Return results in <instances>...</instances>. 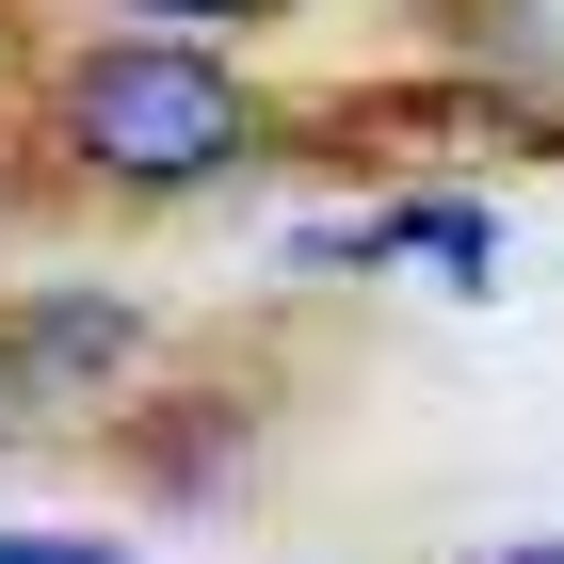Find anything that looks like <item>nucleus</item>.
<instances>
[{"instance_id":"nucleus-1","label":"nucleus","mask_w":564,"mask_h":564,"mask_svg":"<svg viewBox=\"0 0 564 564\" xmlns=\"http://www.w3.org/2000/svg\"><path fill=\"white\" fill-rule=\"evenodd\" d=\"M65 162L97 194H210V177L259 162V97L177 33H113L65 65Z\"/></svg>"},{"instance_id":"nucleus-5","label":"nucleus","mask_w":564,"mask_h":564,"mask_svg":"<svg viewBox=\"0 0 564 564\" xmlns=\"http://www.w3.org/2000/svg\"><path fill=\"white\" fill-rule=\"evenodd\" d=\"M0 564H130L113 532H0Z\"/></svg>"},{"instance_id":"nucleus-3","label":"nucleus","mask_w":564,"mask_h":564,"mask_svg":"<svg viewBox=\"0 0 564 564\" xmlns=\"http://www.w3.org/2000/svg\"><path fill=\"white\" fill-rule=\"evenodd\" d=\"M355 259H435L452 291H484V274H500V210H468V194H403V210L355 226Z\"/></svg>"},{"instance_id":"nucleus-2","label":"nucleus","mask_w":564,"mask_h":564,"mask_svg":"<svg viewBox=\"0 0 564 564\" xmlns=\"http://www.w3.org/2000/svg\"><path fill=\"white\" fill-rule=\"evenodd\" d=\"M0 355H17V388H33V420H48V403H97L145 355V306L130 291H33L17 323H0Z\"/></svg>"},{"instance_id":"nucleus-6","label":"nucleus","mask_w":564,"mask_h":564,"mask_svg":"<svg viewBox=\"0 0 564 564\" xmlns=\"http://www.w3.org/2000/svg\"><path fill=\"white\" fill-rule=\"evenodd\" d=\"M0 435H33V388H17V355H0Z\"/></svg>"},{"instance_id":"nucleus-4","label":"nucleus","mask_w":564,"mask_h":564,"mask_svg":"<svg viewBox=\"0 0 564 564\" xmlns=\"http://www.w3.org/2000/svg\"><path fill=\"white\" fill-rule=\"evenodd\" d=\"M145 17H177V33H274L291 0H145Z\"/></svg>"},{"instance_id":"nucleus-7","label":"nucleus","mask_w":564,"mask_h":564,"mask_svg":"<svg viewBox=\"0 0 564 564\" xmlns=\"http://www.w3.org/2000/svg\"><path fill=\"white\" fill-rule=\"evenodd\" d=\"M468 564H564V532H549V549H468Z\"/></svg>"}]
</instances>
